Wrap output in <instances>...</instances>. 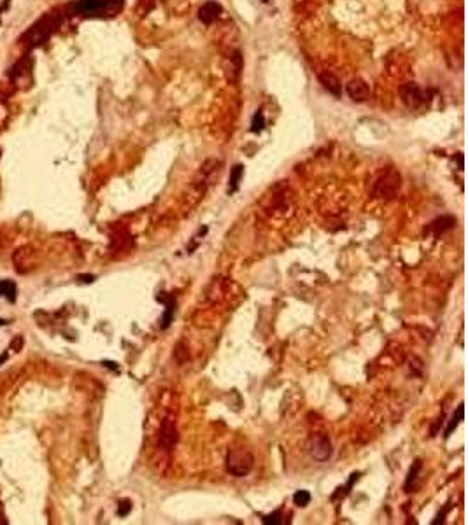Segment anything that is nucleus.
Segmentation results:
<instances>
[{"instance_id":"nucleus-1","label":"nucleus","mask_w":468,"mask_h":525,"mask_svg":"<svg viewBox=\"0 0 468 525\" xmlns=\"http://www.w3.org/2000/svg\"><path fill=\"white\" fill-rule=\"evenodd\" d=\"M254 466V457L246 448H232L226 455V471L235 478L248 476Z\"/></svg>"},{"instance_id":"nucleus-2","label":"nucleus","mask_w":468,"mask_h":525,"mask_svg":"<svg viewBox=\"0 0 468 525\" xmlns=\"http://www.w3.org/2000/svg\"><path fill=\"white\" fill-rule=\"evenodd\" d=\"M401 186V177L396 170L390 168L382 172L377 179L374 180L372 184V196L374 198H382V200H388V198H393L395 195L398 193Z\"/></svg>"},{"instance_id":"nucleus-3","label":"nucleus","mask_w":468,"mask_h":525,"mask_svg":"<svg viewBox=\"0 0 468 525\" xmlns=\"http://www.w3.org/2000/svg\"><path fill=\"white\" fill-rule=\"evenodd\" d=\"M311 455L318 460V462H326L328 459L333 455V447L328 438V434H314L311 439Z\"/></svg>"},{"instance_id":"nucleus-4","label":"nucleus","mask_w":468,"mask_h":525,"mask_svg":"<svg viewBox=\"0 0 468 525\" xmlns=\"http://www.w3.org/2000/svg\"><path fill=\"white\" fill-rule=\"evenodd\" d=\"M112 7V0H77L74 11L81 16H99Z\"/></svg>"},{"instance_id":"nucleus-5","label":"nucleus","mask_w":468,"mask_h":525,"mask_svg":"<svg viewBox=\"0 0 468 525\" xmlns=\"http://www.w3.org/2000/svg\"><path fill=\"white\" fill-rule=\"evenodd\" d=\"M177 438H179V436H177L176 422L167 417V419L161 422L160 436H158V448H161V450H165V452H172V448L176 447V443H177Z\"/></svg>"},{"instance_id":"nucleus-6","label":"nucleus","mask_w":468,"mask_h":525,"mask_svg":"<svg viewBox=\"0 0 468 525\" xmlns=\"http://www.w3.org/2000/svg\"><path fill=\"white\" fill-rule=\"evenodd\" d=\"M401 98H403V102H405V105L409 109H419V107L428 102L426 93L414 83H409L401 88Z\"/></svg>"},{"instance_id":"nucleus-7","label":"nucleus","mask_w":468,"mask_h":525,"mask_svg":"<svg viewBox=\"0 0 468 525\" xmlns=\"http://www.w3.org/2000/svg\"><path fill=\"white\" fill-rule=\"evenodd\" d=\"M347 95L353 98L354 102H365L370 97V86L363 81V79L356 77L347 84Z\"/></svg>"},{"instance_id":"nucleus-8","label":"nucleus","mask_w":468,"mask_h":525,"mask_svg":"<svg viewBox=\"0 0 468 525\" xmlns=\"http://www.w3.org/2000/svg\"><path fill=\"white\" fill-rule=\"evenodd\" d=\"M221 11H223V9H221V5L217 4V2L209 0V2H205V4L200 7V11H198V18H200L202 23L211 25L217 20V16L221 14Z\"/></svg>"},{"instance_id":"nucleus-9","label":"nucleus","mask_w":468,"mask_h":525,"mask_svg":"<svg viewBox=\"0 0 468 525\" xmlns=\"http://www.w3.org/2000/svg\"><path fill=\"white\" fill-rule=\"evenodd\" d=\"M319 83L323 84V88H324L328 93L335 95V97H340V93H342V84H340L337 75L331 74V72H328V70L319 72Z\"/></svg>"},{"instance_id":"nucleus-10","label":"nucleus","mask_w":468,"mask_h":525,"mask_svg":"<svg viewBox=\"0 0 468 525\" xmlns=\"http://www.w3.org/2000/svg\"><path fill=\"white\" fill-rule=\"evenodd\" d=\"M156 299L161 303H165V314H163V317H161V328L167 329V328L170 326V322H172L174 314H176V301H174V296H169V299H167L165 296H163V293H161Z\"/></svg>"},{"instance_id":"nucleus-11","label":"nucleus","mask_w":468,"mask_h":525,"mask_svg":"<svg viewBox=\"0 0 468 525\" xmlns=\"http://www.w3.org/2000/svg\"><path fill=\"white\" fill-rule=\"evenodd\" d=\"M421 469H423V460H421V459H416V460H414V464L410 466L409 476H407L405 485H403V490H405V492H414V489H416V483H417V478H419V473H421Z\"/></svg>"},{"instance_id":"nucleus-12","label":"nucleus","mask_w":468,"mask_h":525,"mask_svg":"<svg viewBox=\"0 0 468 525\" xmlns=\"http://www.w3.org/2000/svg\"><path fill=\"white\" fill-rule=\"evenodd\" d=\"M454 224H456V219H454V217L442 216V217H438V219H435L432 224H430V230L435 233V236H438V235H442L444 231H447V230H451V228H454Z\"/></svg>"},{"instance_id":"nucleus-13","label":"nucleus","mask_w":468,"mask_h":525,"mask_svg":"<svg viewBox=\"0 0 468 525\" xmlns=\"http://www.w3.org/2000/svg\"><path fill=\"white\" fill-rule=\"evenodd\" d=\"M463 412H465V404L463 403H461L460 404V406H458V410H456V413H454V415L453 417H451V422H449V426H447V429H445V438H449V436H451V434H453V431H454V429H456L458 427V424H460L461 422V420H463Z\"/></svg>"},{"instance_id":"nucleus-14","label":"nucleus","mask_w":468,"mask_h":525,"mask_svg":"<svg viewBox=\"0 0 468 525\" xmlns=\"http://www.w3.org/2000/svg\"><path fill=\"white\" fill-rule=\"evenodd\" d=\"M242 175H244V166H242V165L233 166L232 173H230V188H228V193L237 191V188H239V182H240V179H242Z\"/></svg>"},{"instance_id":"nucleus-15","label":"nucleus","mask_w":468,"mask_h":525,"mask_svg":"<svg viewBox=\"0 0 468 525\" xmlns=\"http://www.w3.org/2000/svg\"><path fill=\"white\" fill-rule=\"evenodd\" d=\"M0 294H2V296H5L9 301H14V299H16V286L12 282H9V280L0 282Z\"/></svg>"},{"instance_id":"nucleus-16","label":"nucleus","mask_w":468,"mask_h":525,"mask_svg":"<svg viewBox=\"0 0 468 525\" xmlns=\"http://www.w3.org/2000/svg\"><path fill=\"white\" fill-rule=\"evenodd\" d=\"M358 478H360V473H353V474H351V478H349V482L346 483V487H344V489H342V487H340V489H337L338 492H335V494H333V499L346 497V495L349 494V489H353L354 482H358Z\"/></svg>"},{"instance_id":"nucleus-17","label":"nucleus","mask_w":468,"mask_h":525,"mask_svg":"<svg viewBox=\"0 0 468 525\" xmlns=\"http://www.w3.org/2000/svg\"><path fill=\"white\" fill-rule=\"evenodd\" d=\"M312 495L309 490H298V492H295V495H293V501H295L296 506H300V508H305V506L311 502Z\"/></svg>"},{"instance_id":"nucleus-18","label":"nucleus","mask_w":468,"mask_h":525,"mask_svg":"<svg viewBox=\"0 0 468 525\" xmlns=\"http://www.w3.org/2000/svg\"><path fill=\"white\" fill-rule=\"evenodd\" d=\"M281 517H283V511H281V510H276L274 513L265 515L263 520H261V522H263L265 525H281V524H283Z\"/></svg>"},{"instance_id":"nucleus-19","label":"nucleus","mask_w":468,"mask_h":525,"mask_svg":"<svg viewBox=\"0 0 468 525\" xmlns=\"http://www.w3.org/2000/svg\"><path fill=\"white\" fill-rule=\"evenodd\" d=\"M265 126V118H263V112L261 110H258V112L254 114V118H252V125H251V131H254V133H258V131H261Z\"/></svg>"},{"instance_id":"nucleus-20","label":"nucleus","mask_w":468,"mask_h":525,"mask_svg":"<svg viewBox=\"0 0 468 525\" xmlns=\"http://www.w3.org/2000/svg\"><path fill=\"white\" fill-rule=\"evenodd\" d=\"M451 510H453V504H451V502H447V504H445L444 508H442V511H438L437 518H435V520H432V525L444 524V522H445V517H447L449 511H451Z\"/></svg>"},{"instance_id":"nucleus-21","label":"nucleus","mask_w":468,"mask_h":525,"mask_svg":"<svg viewBox=\"0 0 468 525\" xmlns=\"http://www.w3.org/2000/svg\"><path fill=\"white\" fill-rule=\"evenodd\" d=\"M132 511V502L130 501H121L118 504V515L119 517H126Z\"/></svg>"}]
</instances>
